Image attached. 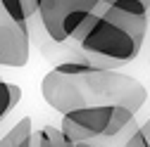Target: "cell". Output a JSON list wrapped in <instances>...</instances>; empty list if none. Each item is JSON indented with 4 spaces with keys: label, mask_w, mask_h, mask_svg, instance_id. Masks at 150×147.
Listing matches in <instances>:
<instances>
[{
    "label": "cell",
    "mask_w": 150,
    "mask_h": 147,
    "mask_svg": "<svg viewBox=\"0 0 150 147\" xmlns=\"http://www.w3.org/2000/svg\"><path fill=\"white\" fill-rule=\"evenodd\" d=\"M41 95L57 114L88 107H126L138 114L145 100V85L119 69H103L74 57L55 64L41 81Z\"/></svg>",
    "instance_id": "obj_1"
},
{
    "label": "cell",
    "mask_w": 150,
    "mask_h": 147,
    "mask_svg": "<svg viewBox=\"0 0 150 147\" xmlns=\"http://www.w3.org/2000/svg\"><path fill=\"white\" fill-rule=\"evenodd\" d=\"M148 14H131L115 5H100V19L79 48V60L103 69L131 64L148 38Z\"/></svg>",
    "instance_id": "obj_2"
},
{
    "label": "cell",
    "mask_w": 150,
    "mask_h": 147,
    "mask_svg": "<svg viewBox=\"0 0 150 147\" xmlns=\"http://www.w3.org/2000/svg\"><path fill=\"white\" fill-rule=\"evenodd\" d=\"M60 128L71 142L124 147V142L138 131V123H136V114L126 107H88L62 114Z\"/></svg>",
    "instance_id": "obj_3"
},
{
    "label": "cell",
    "mask_w": 150,
    "mask_h": 147,
    "mask_svg": "<svg viewBox=\"0 0 150 147\" xmlns=\"http://www.w3.org/2000/svg\"><path fill=\"white\" fill-rule=\"evenodd\" d=\"M105 0H36V17L52 43H67L91 12Z\"/></svg>",
    "instance_id": "obj_4"
},
{
    "label": "cell",
    "mask_w": 150,
    "mask_h": 147,
    "mask_svg": "<svg viewBox=\"0 0 150 147\" xmlns=\"http://www.w3.org/2000/svg\"><path fill=\"white\" fill-rule=\"evenodd\" d=\"M31 55L29 24L19 22L5 10L0 0V66H26Z\"/></svg>",
    "instance_id": "obj_5"
},
{
    "label": "cell",
    "mask_w": 150,
    "mask_h": 147,
    "mask_svg": "<svg viewBox=\"0 0 150 147\" xmlns=\"http://www.w3.org/2000/svg\"><path fill=\"white\" fill-rule=\"evenodd\" d=\"M33 135V123H31V116H22L10 131L0 138V147H19L24 140H29Z\"/></svg>",
    "instance_id": "obj_6"
},
{
    "label": "cell",
    "mask_w": 150,
    "mask_h": 147,
    "mask_svg": "<svg viewBox=\"0 0 150 147\" xmlns=\"http://www.w3.org/2000/svg\"><path fill=\"white\" fill-rule=\"evenodd\" d=\"M33 147H71V140L60 126H43L38 133H33Z\"/></svg>",
    "instance_id": "obj_7"
},
{
    "label": "cell",
    "mask_w": 150,
    "mask_h": 147,
    "mask_svg": "<svg viewBox=\"0 0 150 147\" xmlns=\"http://www.w3.org/2000/svg\"><path fill=\"white\" fill-rule=\"evenodd\" d=\"M19 100H22V88L0 78V121L7 119V114L19 104Z\"/></svg>",
    "instance_id": "obj_8"
},
{
    "label": "cell",
    "mask_w": 150,
    "mask_h": 147,
    "mask_svg": "<svg viewBox=\"0 0 150 147\" xmlns=\"http://www.w3.org/2000/svg\"><path fill=\"white\" fill-rule=\"evenodd\" d=\"M98 19H100V7H98L96 12H91V14L86 17V19L81 22V26H79L76 31H74V33L69 36V41H67V43H74V45H81V43L86 41V36H88V33L93 31V26L98 24Z\"/></svg>",
    "instance_id": "obj_9"
},
{
    "label": "cell",
    "mask_w": 150,
    "mask_h": 147,
    "mask_svg": "<svg viewBox=\"0 0 150 147\" xmlns=\"http://www.w3.org/2000/svg\"><path fill=\"white\" fill-rule=\"evenodd\" d=\"M124 147H150V119L138 126V131L124 142Z\"/></svg>",
    "instance_id": "obj_10"
},
{
    "label": "cell",
    "mask_w": 150,
    "mask_h": 147,
    "mask_svg": "<svg viewBox=\"0 0 150 147\" xmlns=\"http://www.w3.org/2000/svg\"><path fill=\"white\" fill-rule=\"evenodd\" d=\"M71 147H103V145H96V142H71Z\"/></svg>",
    "instance_id": "obj_11"
},
{
    "label": "cell",
    "mask_w": 150,
    "mask_h": 147,
    "mask_svg": "<svg viewBox=\"0 0 150 147\" xmlns=\"http://www.w3.org/2000/svg\"><path fill=\"white\" fill-rule=\"evenodd\" d=\"M19 147H33V135H31V138H29V140H24V142H22V145H19Z\"/></svg>",
    "instance_id": "obj_12"
},
{
    "label": "cell",
    "mask_w": 150,
    "mask_h": 147,
    "mask_svg": "<svg viewBox=\"0 0 150 147\" xmlns=\"http://www.w3.org/2000/svg\"><path fill=\"white\" fill-rule=\"evenodd\" d=\"M112 3H115V0H105V5H112Z\"/></svg>",
    "instance_id": "obj_13"
},
{
    "label": "cell",
    "mask_w": 150,
    "mask_h": 147,
    "mask_svg": "<svg viewBox=\"0 0 150 147\" xmlns=\"http://www.w3.org/2000/svg\"><path fill=\"white\" fill-rule=\"evenodd\" d=\"M148 64H150V57H148Z\"/></svg>",
    "instance_id": "obj_14"
}]
</instances>
